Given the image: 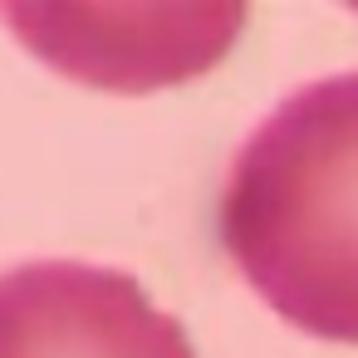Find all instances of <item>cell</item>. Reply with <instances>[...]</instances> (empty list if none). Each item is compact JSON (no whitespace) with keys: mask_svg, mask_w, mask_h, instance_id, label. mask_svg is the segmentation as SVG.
<instances>
[{"mask_svg":"<svg viewBox=\"0 0 358 358\" xmlns=\"http://www.w3.org/2000/svg\"><path fill=\"white\" fill-rule=\"evenodd\" d=\"M221 241L294 329L358 343V74L294 89L241 143Z\"/></svg>","mask_w":358,"mask_h":358,"instance_id":"cell-1","label":"cell"},{"mask_svg":"<svg viewBox=\"0 0 358 358\" xmlns=\"http://www.w3.org/2000/svg\"><path fill=\"white\" fill-rule=\"evenodd\" d=\"M0 358H196V348L133 275L30 260L0 275Z\"/></svg>","mask_w":358,"mask_h":358,"instance_id":"cell-2","label":"cell"}]
</instances>
